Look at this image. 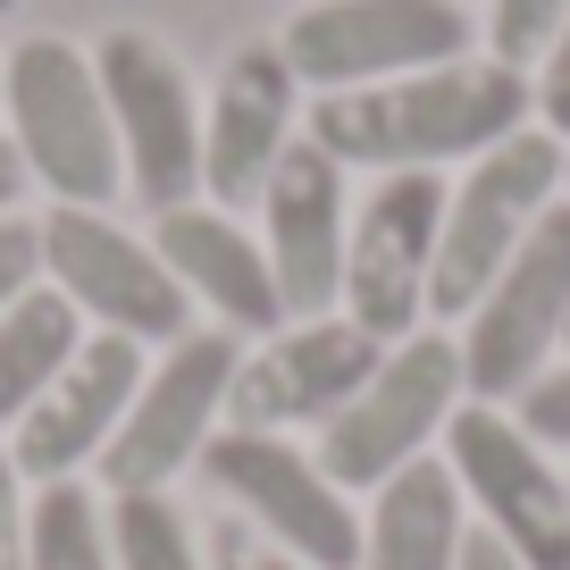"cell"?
Here are the masks:
<instances>
[{
	"label": "cell",
	"instance_id": "e0dca14e",
	"mask_svg": "<svg viewBox=\"0 0 570 570\" xmlns=\"http://www.w3.org/2000/svg\"><path fill=\"white\" fill-rule=\"evenodd\" d=\"M151 252L168 261V277L185 285V303L210 327H227V336H268V327H285L277 268H268L261 235L235 210H218V202H177V210L151 218Z\"/></svg>",
	"mask_w": 570,
	"mask_h": 570
},
{
	"label": "cell",
	"instance_id": "8fae6325",
	"mask_svg": "<svg viewBox=\"0 0 570 570\" xmlns=\"http://www.w3.org/2000/svg\"><path fill=\"white\" fill-rule=\"evenodd\" d=\"M436 235H445V168H394V177H377L353 202L336 311L353 327H370L377 344L420 336L428 285H436Z\"/></svg>",
	"mask_w": 570,
	"mask_h": 570
},
{
	"label": "cell",
	"instance_id": "d6986e66",
	"mask_svg": "<svg viewBox=\"0 0 570 570\" xmlns=\"http://www.w3.org/2000/svg\"><path fill=\"white\" fill-rule=\"evenodd\" d=\"M76 344H85V320H76V303L59 285H26L0 311V436L42 403V386L76 361Z\"/></svg>",
	"mask_w": 570,
	"mask_h": 570
},
{
	"label": "cell",
	"instance_id": "30bf717a",
	"mask_svg": "<svg viewBox=\"0 0 570 570\" xmlns=\"http://www.w3.org/2000/svg\"><path fill=\"white\" fill-rule=\"evenodd\" d=\"M92 76H101L109 126H118L126 185H135L151 210L202 202V92H194V68H185L160 35L109 26V35L92 42Z\"/></svg>",
	"mask_w": 570,
	"mask_h": 570
},
{
	"label": "cell",
	"instance_id": "3957f363",
	"mask_svg": "<svg viewBox=\"0 0 570 570\" xmlns=\"http://www.w3.org/2000/svg\"><path fill=\"white\" fill-rule=\"evenodd\" d=\"M562 168L570 142L546 126H520L495 151L462 160V177L445 185V235H436V285H428V320H470L487 285L503 277L520 244L537 235V218L562 202Z\"/></svg>",
	"mask_w": 570,
	"mask_h": 570
},
{
	"label": "cell",
	"instance_id": "7a4b0ae2",
	"mask_svg": "<svg viewBox=\"0 0 570 570\" xmlns=\"http://www.w3.org/2000/svg\"><path fill=\"white\" fill-rule=\"evenodd\" d=\"M0 118H9V142H18L26 177L51 202L109 210V194L126 185V151H118V126H109L92 51H76L68 35L18 42L0 59Z\"/></svg>",
	"mask_w": 570,
	"mask_h": 570
},
{
	"label": "cell",
	"instance_id": "6da1fadb",
	"mask_svg": "<svg viewBox=\"0 0 570 570\" xmlns=\"http://www.w3.org/2000/svg\"><path fill=\"white\" fill-rule=\"evenodd\" d=\"M529 109V76L503 59L470 51L445 68H411L386 85H353V92H320L303 109V135L320 142L327 160L394 177V168H453L495 151L503 135H520Z\"/></svg>",
	"mask_w": 570,
	"mask_h": 570
},
{
	"label": "cell",
	"instance_id": "83f0119b",
	"mask_svg": "<svg viewBox=\"0 0 570 570\" xmlns=\"http://www.w3.org/2000/svg\"><path fill=\"white\" fill-rule=\"evenodd\" d=\"M462 570H529V562H520L512 546H495V537H487L479 520H470V546H462Z\"/></svg>",
	"mask_w": 570,
	"mask_h": 570
},
{
	"label": "cell",
	"instance_id": "4dcf8cb0",
	"mask_svg": "<svg viewBox=\"0 0 570 570\" xmlns=\"http://www.w3.org/2000/svg\"><path fill=\"white\" fill-rule=\"evenodd\" d=\"M562 194H570V168H562Z\"/></svg>",
	"mask_w": 570,
	"mask_h": 570
},
{
	"label": "cell",
	"instance_id": "7c38bea8",
	"mask_svg": "<svg viewBox=\"0 0 570 570\" xmlns=\"http://www.w3.org/2000/svg\"><path fill=\"white\" fill-rule=\"evenodd\" d=\"M562 336H570V194L537 218V235L503 261V277L487 285L479 303H470V320L453 327L462 377H470L479 403H512L553 361Z\"/></svg>",
	"mask_w": 570,
	"mask_h": 570
},
{
	"label": "cell",
	"instance_id": "4316f807",
	"mask_svg": "<svg viewBox=\"0 0 570 570\" xmlns=\"http://www.w3.org/2000/svg\"><path fill=\"white\" fill-rule=\"evenodd\" d=\"M210 570H311V562H294L285 546H268V537H252L244 520H227V529L210 537Z\"/></svg>",
	"mask_w": 570,
	"mask_h": 570
},
{
	"label": "cell",
	"instance_id": "1f68e13d",
	"mask_svg": "<svg viewBox=\"0 0 570 570\" xmlns=\"http://www.w3.org/2000/svg\"><path fill=\"white\" fill-rule=\"evenodd\" d=\"M462 9H470V0H462Z\"/></svg>",
	"mask_w": 570,
	"mask_h": 570
},
{
	"label": "cell",
	"instance_id": "277c9868",
	"mask_svg": "<svg viewBox=\"0 0 570 570\" xmlns=\"http://www.w3.org/2000/svg\"><path fill=\"white\" fill-rule=\"evenodd\" d=\"M462 403H470L462 344H453L445 327H420V336H403V344L377 353V370L361 377L353 403L320 428L311 453L327 462V479H336L344 495H370V487H386L394 470L428 462V453L445 445V428H453Z\"/></svg>",
	"mask_w": 570,
	"mask_h": 570
},
{
	"label": "cell",
	"instance_id": "ffe728a7",
	"mask_svg": "<svg viewBox=\"0 0 570 570\" xmlns=\"http://www.w3.org/2000/svg\"><path fill=\"white\" fill-rule=\"evenodd\" d=\"M26 570H118V562H109V495H101L92 479L35 487Z\"/></svg>",
	"mask_w": 570,
	"mask_h": 570
},
{
	"label": "cell",
	"instance_id": "4fadbf2b",
	"mask_svg": "<svg viewBox=\"0 0 570 570\" xmlns=\"http://www.w3.org/2000/svg\"><path fill=\"white\" fill-rule=\"evenodd\" d=\"M386 344L370 327H353L344 311L327 320H285L268 336H252V353L235 361L227 386V428H268V436H294V428H327L353 386L377 370Z\"/></svg>",
	"mask_w": 570,
	"mask_h": 570
},
{
	"label": "cell",
	"instance_id": "603a6c76",
	"mask_svg": "<svg viewBox=\"0 0 570 570\" xmlns=\"http://www.w3.org/2000/svg\"><path fill=\"white\" fill-rule=\"evenodd\" d=\"M512 420L529 428L546 453H570V361H546V370L512 394Z\"/></svg>",
	"mask_w": 570,
	"mask_h": 570
},
{
	"label": "cell",
	"instance_id": "f1b7e54d",
	"mask_svg": "<svg viewBox=\"0 0 570 570\" xmlns=\"http://www.w3.org/2000/svg\"><path fill=\"white\" fill-rule=\"evenodd\" d=\"M26 185H35V177H26V160H18V142L0 135V218H18V202H26Z\"/></svg>",
	"mask_w": 570,
	"mask_h": 570
},
{
	"label": "cell",
	"instance_id": "2e32d148",
	"mask_svg": "<svg viewBox=\"0 0 570 570\" xmlns=\"http://www.w3.org/2000/svg\"><path fill=\"white\" fill-rule=\"evenodd\" d=\"M294 135H303V76L285 68L277 42H244L202 101V202L252 210Z\"/></svg>",
	"mask_w": 570,
	"mask_h": 570
},
{
	"label": "cell",
	"instance_id": "f546056e",
	"mask_svg": "<svg viewBox=\"0 0 570 570\" xmlns=\"http://www.w3.org/2000/svg\"><path fill=\"white\" fill-rule=\"evenodd\" d=\"M9 9H18V0H0V18H9Z\"/></svg>",
	"mask_w": 570,
	"mask_h": 570
},
{
	"label": "cell",
	"instance_id": "ac0fdd59",
	"mask_svg": "<svg viewBox=\"0 0 570 570\" xmlns=\"http://www.w3.org/2000/svg\"><path fill=\"white\" fill-rule=\"evenodd\" d=\"M462 546H470V503L453 487L445 453H428V462L394 470L386 487H370L353 570H462Z\"/></svg>",
	"mask_w": 570,
	"mask_h": 570
},
{
	"label": "cell",
	"instance_id": "d4e9b609",
	"mask_svg": "<svg viewBox=\"0 0 570 570\" xmlns=\"http://www.w3.org/2000/svg\"><path fill=\"white\" fill-rule=\"evenodd\" d=\"M26 537H35V479L0 445V570H26Z\"/></svg>",
	"mask_w": 570,
	"mask_h": 570
},
{
	"label": "cell",
	"instance_id": "484cf974",
	"mask_svg": "<svg viewBox=\"0 0 570 570\" xmlns=\"http://www.w3.org/2000/svg\"><path fill=\"white\" fill-rule=\"evenodd\" d=\"M26 285H42V235H35V218H0V311L18 303Z\"/></svg>",
	"mask_w": 570,
	"mask_h": 570
},
{
	"label": "cell",
	"instance_id": "7402d4cb",
	"mask_svg": "<svg viewBox=\"0 0 570 570\" xmlns=\"http://www.w3.org/2000/svg\"><path fill=\"white\" fill-rule=\"evenodd\" d=\"M562 18H570V0H487V59H503V68H520L529 76L537 59H546V42L562 35Z\"/></svg>",
	"mask_w": 570,
	"mask_h": 570
},
{
	"label": "cell",
	"instance_id": "cb8c5ba5",
	"mask_svg": "<svg viewBox=\"0 0 570 570\" xmlns=\"http://www.w3.org/2000/svg\"><path fill=\"white\" fill-rule=\"evenodd\" d=\"M529 109H537V126H546V135L570 142V18H562V35L546 42V59L529 68Z\"/></svg>",
	"mask_w": 570,
	"mask_h": 570
},
{
	"label": "cell",
	"instance_id": "52a82bcc",
	"mask_svg": "<svg viewBox=\"0 0 570 570\" xmlns=\"http://www.w3.org/2000/svg\"><path fill=\"white\" fill-rule=\"evenodd\" d=\"M436 453H445L470 520L495 546H512L529 570H570V470H562V453H546L512 420V403H479L470 394Z\"/></svg>",
	"mask_w": 570,
	"mask_h": 570
},
{
	"label": "cell",
	"instance_id": "9a60e30c",
	"mask_svg": "<svg viewBox=\"0 0 570 570\" xmlns=\"http://www.w3.org/2000/svg\"><path fill=\"white\" fill-rule=\"evenodd\" d=\"M142 370H151V353H142V344L85 327L76 361L42 386V403L9 428L18 470H26L35 487L92 479V470H101V453H109V436H118V420H126V403H135V386H142Z\"/></svg>",
	"mask_w": 570,
	"mask_h": 570
},
{
	"label": "cell",
	"instance_id": "ba28073f",
	"mask_svg": "<svg viewBox=\"0 0 570 570\" xmlns=\"http://www.w3.org/2000/svg\"><path fill=\"white\" fill-rule=\"evenodd\" d=\"M35 235H42V285H59L85 327L126 336L142 353H160L194 327V303L151 252V235H126L109 210H76V202H51Z\"/></svg>",
	"mask_w": 570,
	"mask_h": 570
},
{
	"label": "cell",
	"instance_id": "5bb4252c",
	"mask_svg": "<svg viewBox=\"0 0 570 570\" xmlns=\"http://www.w3.org/2000/svg\"><path fill=\"white\" fill-rule=\"evenodd\" d=\"M353 168L327 160L311 135L285 142V160L261 185V252L277 268L285 320H327L344 294V235H353Z\"/></svg>",
	"mask_w": 570,
	"mask_h": 570
},
{
	"label": "cell",
	"instance_id": "5b68a950",
	"mask_svg": "<svg viewBox=\"0 0 570 570\" xmlns=\"http://www.w3.org/2000/svg\"><path fill=\"white\" fill-rule=\"evenodd\" d=\"M194 470L210 479V495L227 503L252 537L285 546L294 562H311V570H353L361 562V512H353V495L327 479V462L311 445L268 436V428H218Z\"/></svg>",
	"mask_w": 570,
	"mask_h": 570
},
{
	"label": "cell",
	"instance_id": "8992f818",
	"mask_svg": "<svg viewBox=\"0 0 570 570\" xmlns=\"http://www.w3.org/2000/svg\"><path fill=\"white\" fill-rule=\"evenodd\" d=\"M235 361H244V336H227V327H185L177 344H160L118 420V436H109L101 470H92V487L101 495H142V487L185 479L210 453V436L227 428Z\"/></svg>",
	"mask_w": 570,
	"mask_h": 570
},
{
	"label": "cell",
	"instance_id": "44dd1931",
	"mask_svg": "<svg viewBox=\"0 0 570 570\" xmlns=\"http://www.w3.org/2000/svg\"><path fill=\"white\" fill-rule=\"evenodd\" d=\"M109 562L118 570H210V546L177 512L168 487H142V495H109Z\"/></svg>",
	"mask_w": 570,
	"mask_h": 570
},
{
	"label": "cell",
	"instance_id": "9c48e42d",
	"mask_svg": "<svg viewBox=\"0 0 570 570\" xmlns=\"http://www.w3.org/2000/svg\"><path fill=\"white\" fill-rule=\"evenodd\" d=\"M285 68L303 92H353L411 68H445L479 51V9L462 0H311L285 26Z\"/></svg>",
	"mask_w": 570,
	"mask_h": 570
}]
</instances>
